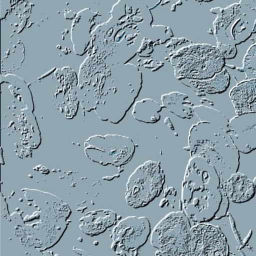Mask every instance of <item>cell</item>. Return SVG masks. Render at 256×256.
<instances>
[{
    "instance_id": "cell-13",
    "label": "cell",
    "mask_w": 256,
    "mask_h": 256,
    "mask_svg": "<svg viewBox=\"0 0 256 256\" xmlns=\"http://www.w3.org/2000/svg\"><path fill=\"white\" fill-rule=\"evenodd\" d=\"M117 214L110 210H96L87 213L79 221L82 232L88 236H98L117 222Z\"/></svg>"
},
{
    "instance_id": "cell-18",
    "label": "cell",
    "mask_w": 256,
    "mask_h": 256,
    "mask_svg": "<svg viewBox=\"0 0 256 256\" xmlns=\"http://www.w3.org/2000/svg\"><path fill=\"white\" fill-rule=\"evenodd\" d=\"M244 71L247 75L248 80L256 79V44L248 50L244 62Z\"/></svg>"
},
{
    "instance_id": "cell-9",
    "label": "cell",
    "mask_w": 256,
    "mask_h": 256,
    "mask_svg": "<svg viewBox=\"0 0 256 256\" xmlns=\"http://www.w3.org/2000/svg\"><path fill=\"white\" fill-rule=\"evenodd\" d=\"M150 224L144 216H128L114 228L112 249L116 254L134 253L148 241Z\"/></svg>"
},
{
    "instance_id": "cell-12",
    "label": "cell",
    "mask_w": 256,
    "mask_h": 256,
    "mask_svg": "<svg viewBox=\"0 0 256 256\" xmlns=\"http://www.w3.org/2000/svg\"><path fill=\"white\" fill-rule=\"evenodd\" d=\"M224 189L230 201L243 204L251 200L256 194V182L241 172L232 174L226 182Z\"/></svg>"
},
{
    "instance_id": "cell-11",
    "label": "cell",
    "mask_w": 256,
    "mask_h": 256,
    "mask_svg": "<svg viewBox=\"0 0 256 256\" xmlns=\"http://www.w3.org/2000/svg\"><path fill=\"white\" fill-rule=\"evenodd\" d=\"M256 112L236 116L228 122V132L238 152L250 154L256 148Z\"/></svg>"
},
{
    "instance_id": "cell-10",
    "label": "cell",
    "mask_w": 256,
    "mask_h": 256,
    "mask_svg": "<svg viewBox=\"0 0 256 256\" xmlns=\"http://www.w3.org/2000/svg\"><path fill=\"white\" fill-rule=\"evenodd\" d=\"M228 240L218 226L202 222L192 228L188 256H228Z\"/></svg>"
},
{
    "instance_id": "cell-4",
    "label": "cell",
    "mask_w": 256,
    "mask_h": 256,
    "mask_svg": "<svg viewBox=\"0 0 256 256\" xmlns=\"http://www.w3.org/2000/svg\"><path fill=\"white\" fill-rule=\"evenodd\" d=\"M219 10L214 22L218 48L236 50V46L248 40L255 28L256 10L244 2Z\"/></svg>"
},
{
    "instance_id": "cell-2",
    "label": "cell",
    "mask_w": 256,
    "mask_h": 256,
    "mask_svg": "<svg viewBox=\"0 0 256 256\" xmlns=\"http://www.w3.org/2000/svg\"><path fill=\"white\" fill-rule=\"evenodd\" d=\"M193 110L200 122L190 129L188 150L214 166L226 182L240 168V152L228 134L230 121L211 106H196Z\"/></svg>"
},
{
    "instance_id": "cell-17",
    "label": "cell",
    "mask_w": 256,
    "mask_h": 256,
    "mask_svg": "<svg viewBox=\"0 0 256 256\" xmlns=\"http://www.w3.org/2000/svg\"><path fill=\"white\" fill-rule=\"evenodd\" d=\"M230 74L226 70L218 74L214 79L208 81H190L196 88L204 90L208 93H222L226 91L230 86Z\"/></svg>"
},
{
    "instance_id": "cell-6",
    "label": "cell",
    "mask_w": 256,
    "mask_h": 256,
    "mask_svg": "<svg viewBox=\"0 0 256 256\" xmlns=\"http://www.w3.org/2000/svg\"><path fill=\"white\" fill-rule=\"evenodd\" d=\"M166 176L160 164L148 160L131 174L126 186V200L134 208L148 206L160 196Z\"/></svg>"
},
{
    "instance_id": "cell-7",
    "label": "cell",
    "mask_w": 256,
    "mask_h": 256,
    "mask_svg": "<svg viewBox=\"0 0 256 256\" xmlns=\"http://www.w3.org/2000/svg\"><path fill=\"white\" fill-rule=\"evenodd\" d=\"M84 152L92 162L102 166H120L132 158L135 145L130 138L120 135H96L84 143Z\"/></svg>"
},
{
    "instance_id": "cell-14",
    "label": "cell",
    "mask_w": 256,
    "mask_h": 256,
    "mask_svg": "<svg viewBox=\"0 0 256 256\" xmlns=\"http://www.w3.org/2000/svg\"><path fill=\"white\" fill-rule=\"evenodd\" d=\"M230 98L238 116L256 112V79L240 83L230 91Z\"/></svg>"
},
{
    "instance_id": "cell-16",
    "label": "cell",
    "mask_w": 256,
    "mask_h": 256,
    "mask_svg": "<svg viewBox=\"0 0 256 256\" xmlns=\"http://www.w3.org/2000/svg\"><path fill=\"white\" fill-rule=\"evenodd\" d=\"M164 106L154 100H145L137 102L133 110V116L138 121L154 124L160 119V112Z\"/></svg>"
},
{
    "instance_id": "cell-5",
    "label": "cell",
    "mask_w": 256,
    "mask_h": 256,
    "mask_svg": "<svg viewBox=\"0 0 256 256\" xmlns=\"http://www.w3.org/2000/svg\"><path fill=\"white\" fill-rule=\"evenodd\" d=\"M191 223L184 212H170L156 224L151 244L156 256H186L189 253Z\"/></svg>"
},
{
    "instance_id": "cell-15",
    "label": "cell",
    "mask_w": 256,
    "mask_h": 256,
    "mask_svg": "<svg viewBox=\"0 0 256 256\" xmlns=\"http://www.w3.org/2000/svg\"><path fill=\"white\" fill-rule=\"evenodd\" d=\"M162 102L164 108L182 119H191L194 116V104L187 95L180 92L170 93L162 96Z\"/></svg>"
},
{
    "instance_id": "cell-1",
    "label": "cell",
    "mask_w": 256,
    "mask_h": 256,
    "mask_svg": "<svg viewBox=\"0 0 256 256\" xmlns=\"http://www.w3.org/2000/svg\"><path fill=\"white\" fill-rule=\"evenodd\" d=\"M15 200L10 222L24 246L44 251L59 242L68 228L71 215L68 205L56 196L24 188Z\"/></svg>"
},
{
    "instance_id": "cell-3",
    "label": "cell",
    "mask_w": 256,
    "mask_h": 256,
    "mask_svg": "<svg viewBox=\"0 0 256 256\" xmlns=\"http://www.w3.org/2000/svg\"><path fill=\"white\" fill-rule=\"evenodd\" d=\"M184 213L194 222L219 220L228 214L230 200L216 168L200 156L188 162L182 185Z\"/></svg>"
},
{
    "instance_id": "cell-8",
    "label": "cell",
    "mask_w": 256,
    "mask_h": 256,
    "mask_svg": "<svg viewBox=\"0 0 256 256\" xmlns=\"http://www.w3.org/2000/svg\"><path fill=\"white\" fill-rule=\"evenodd\" d=\"M199 46H196L197 53L195 54L193 48L190 46L187 52L181 50L182 53L178 52V56L174 58L178 60V63L174 64V68L178 73L184 78L198 80L210 78L224 67V58L220 50L206 46L200 58Z\"/></svg>"
}]
</instances>
